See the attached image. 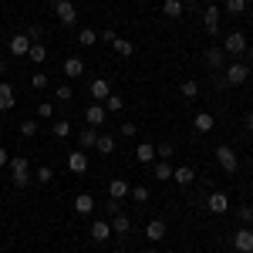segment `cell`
I'll return each mask as SVG.
<instances>
[{
  "label": "cell",
  "mask_w": 253,
  "mask_h": 253,
  "mask_svg": "<svg viewBox=\"0 0 253 253\" xmlns=\"http://www.w3.org/2000/svg\"><path fill=\"white\" fill-rule=\"evenodd\" d=\"M51 10H54V17H58L64 27L78 24V7H75L71 0H51Z\"/></svg>",
  "instance_id": "cell-1"
},
{
  "label": "cell",
  "mask_w": 253,
  "mask_h": 253,
  "mask_svg": "<svg viewBox=\"0 0 253 253\" xmlns=\"http://www.w3.org/2000/svg\"><path fill=\"white\" fill-rule=\"evenodd\" d=\"M247 78H250V68H247L243 61H233V64H226V68H223V81H226L230 88H240Z\"/></svg>",
  "instance_id": "cell-2"
},
{
  "label": "cell",
  "mask_w": 253,
  "mask_h": 253,
  "mask_svg": "<svg viewBox=\"0 0 253 253\" xmlns=\"http://www.w3.org/2000/svg\"><path fill=\"white\" fill-rule=\"evenodd\" d=\"M247 47H250V41H247V34H243V31H230V34H226V41H223V51H226V54H233V58L247 54Z\"/></svg>",
  "instance_id": "cell-3"
},
{
  "label": "cell",
  "mask_w": 253,
  "mask_h": 253,
  "mask_svg": "<svg viewBox=\"0 0 253 253\" xmlns=\"http://www.w3.org/2000/svg\"><path fill=\"white\" fill-rule=\"evenodd\" d=\"M10 172H14V186L24 189L31 182V166H27V156H14L10 159Z\"/></svg>",
  "instance_id": "cell-4"
},
{
  "label": "cell",
  "mask_w": 253,
  "mask_h": 253,
  "mask_svg": "<svg viewBox=\"0 0 253 253\" xmlns=\"http://www.w3.org/2000/svg\"><path fill=\"white\" fill-rule=\"evenodd\" d=\"M216 159H219V166H223L230 175L240 169V159H236V152L230 149V145H216Z\"/></svg>",
  "instance_id": "cell-5"
},
{
  "label": "cell",
  "mask_w": 253,
  "mask_h": 253,
  "mask_svg": "<svg viewBox=\"0 0 253 253\" xmlns=\"http://www.w3.org/2000/svg\"><path fill=\"white\" fill-rule=\"evenodd\" d=\"M233 250L236 253H253V230L250 226H240L233 233Z\"/></svg>",
  "instance_id": "cell-6"
},
{
  "label": "cell",
  "mask_w": 253,
  "mask_h": 253,
  "mask_svg": "<svg viewBox=\"0 0 253 253\" xmlns=\"http://www.w3.org/2000/svg\"><path fill=\"white\" fill-rule=\"evenodd\" d=\"M219 17H223V10L210 3L206 10H203V27H206V34H219Z\"/></svg>",
  "instance_id": "cell-7"
},
{
  "label": "cell",
  "mask_w": 253,
  "mask_h": 253,
  "mask_svg": "<svg viewBox=\"0 0 253 253\" xmlns=\"http://www.w3.org/2000/svg\"><path fill=\"white\" fill-rule=\"evenodd\" d=\"M7 51H10L14 58H27V51H31V38H27V34H14V38L7 41Z\"/></svg>",
  "instance_id": "cell-8"
},
{
  "label": "cell",
  "mask_w": 253,
  "mask_h": 253,
  "mask_svg": "<svg viewBox=\"0 0 253 253\" xmlns=\"http://www.w3.org/2000/svg\"><path fill=\"white\" fill-rule=\"evenodd\" d=\"M68 169H71L75 175H84V172H88V156H84V149L68 152Z\"/></svg>",
  "instance_id": "cell-9"
},
{
  "label": "cell",
  "mask_w": 253,
  "mask_h": 253,
  "mask_svg": "<svg viewBox=\"0 0 253 253\" xmlns=\"http://www.w3.org/2000/svg\"><path fill=\"white\" fill-rule=\"evenodd\" d=\"M112 223H108V219H95V223H91V240H95V243H108V240H112Z\"/></svg>",
  "instance_id": "cell-10"
},
{
  "label": "cell",
  "mask_w": 253,
  "mask_h": 253,
  "mask_svg": "<svg viewBox=\"0 0 253 253\" xmlns=\"http://www.w3.org/2000/svg\"><path fill=\"white\" fill-rule=\"evenodd\" d=\"M213 125H216V115H213V112H196V118H193V128L199 132V135L213 132Z\"/></svg>",
  "instance_id": "cell-11"
},
{
  "label": "cell",
  "mask_w": 253,
  "mask_h": 253,
  "mask_svg": "<svg viewBox=\"0 0 253 253\" xmlns=\"http://www.w3.org/2000/svg\"><path fill=\"white\" fill-rule=\"evenodd\" d=\"M206 206H210V213H216V216H223L226 210H230V199H226V193H210V199H206Z\"/></svg>",
  "instance_id": "cell-12"
},
{
  "label": "cell",
  "mask_w": 253,
  "mask_h": 253,
  "mask_svg": "<svg viewBox=\"0 0 253 253\" xmlns=\"http://www.w3.org/2000/svg\"><path fill=\"white\" fill-rule=\"evenodd\" d=\"M84 118H88V125H91V128H98V125H105V118H108V112H105V105H101V101H95V105H88V112H84Z\"/></svg>",
  "instance_id": "cell-13"
},
{
  "label": "cell",
  "mask_w": 253,
  "mask_h": 253,
  "mask_svg": "<svg viewBox=\"0 0 253 253\" xmlns=\"http://www.w3.org/2000/svg\"><path fill=\"white\" fill-rule=\"evenodd\" d=\"M88 91H91L95 101H105V98L112 95V81H108V78H95L91 84H88Z\"/></svg>",
  "instance_id": "cell-14"
},
{
  "label": "cell",
  "mask_w": 253,
  "mask_h": 253,
  "mask_svg": "<svg viewBox=\"0 0 253 253\" xmlns=\"http://www.w3.org/2000/svg\"><path fill=\"white\" fill-rule=\"evenodd\" d=\"M95 149L101 152V156H112L118 149V138L115 135H108V132H98V142H95Z\"/></svg>",
  "instance_id": "cell-15"
},
{
  "label": "cell",
  "mask_w": 253,
  "mask_h": 253,
  "mask_svg": "<svg viewBox=\"0 0 253 253\" xmlns=\"http://www.w3.org/2000/svg\"><path fill=\"white\" fill-rule=\"evenodd\" d=\"M206 64H210L213 71H223V68H226V51H223V47H210V51H206Z\"/></svg>",
  "instance_id": "cell-16"
},
{
  "label": "cell",
  "mask_w": 253,
  "mask_h": 253,
  "mask_svg": "<svg viewBox=\"0 0 253 253\" xmlns=\"http://www.w3.org/2000/svg\"><path fill=\"white\" fill-rule=\"evenodd\" d=\"M112 233L115 236H128L132 233V219H128L125 213H115L112 216Z\"/></svg>",
  "instance_id": "cell-17"
},
{
  "label": "cell",
  "mask_w": 253,
  "mask_h": 253,
  "mask_svg": "<svg viewBox=\"0 0 253 253\" xmlns=\"http://www.w3.org/2000/svg\"><path fill=\"white\" fill-rule=\"evenodd\" d=\"M162 14L169 20H179L186 14V3H182V0H162Z\"/></svg>",
  "instance_id": "cell-18"
},
{
  "label": "cell",
  "mask_w": 253,
  "mask_h": 253,
  "mask_svg": "<svg viewBox=\"0 0 253 253\" xmlns=\"http://www.w3.org/2000/svg\"><path fill=\"white\" fill-rule=\"evenodd\" d=\"M128 189H132V186H128L125 179H112V182H108V199H118V203H122V199L128 196Z\"/></svg>",
  "instance_id": "cell-19"
},
{
  "label": "cell",
  "mask_w": 253,
  "mask_h": 253,
  "mask_svg": "<svg viewBox=\"0 0 253 253\" xmlns=\"http://www.w3.org/2000/svg\"><path fill=\"white\" fill-rule=\"evenodd\" d=\"M145 240H149V243H159V240H166V223H162V219H152V223L145 226Z\"/></svg>",
  "instance_id": "cell-20"
},
{
  "label": "cell",
  "mask_w": 253,
  "mask_h": 253,
  "mask_svg": "<svg viewBox=\"0 0 253 253\" xmlns=\"http://www.w3.org/2000/svg\"><path fill=\"white\" fill-rule=\"evenodd\" d=\"M95 210V199H91V193H78L75 196V213L78 216H88Z\"/></svg>",
  "instance_id": "cell-21"
},
{
  "label": "cell",
  "mask_w": 253,
  "mask_h": 253,
  "mask_svg": "<svg viewBox=\"0 0 253 253\" xmlns=\"http://www.w3.org/2000/svg\"><path fill=\"white\" fill-rule=\"evenodd\" d=\"M61 71H64V78H81V75H84V61L81 58H68Z\"/></svg>",
  "instance_id": "cell-22"
},
{
  "label": "cell",
  "mask_w": 253,
  "mask_h": 253,
  "mask_svg": "<svg viewBox=\"0 0 253 253\" xmlns=\"http://www.w3.org/2000/svg\"><path fill=\"white\" fill-rule=\"evenodd\" d=\"M17 101H14V88L7 81H0V112H10Z\"/></svg>",
  "instance_id": "cell-23"
},
{
  "label": "cell",
  "mask_w": 253,
  "mask_h": 253,
  "mask_svg": "<svg viewBox=\"0 0 253 253\" xmlns=\"http://www.w3.org/2000/svg\"><path fill=\"white\" fill-rule=\"evenodd\" d=\"M172 179L182 186V189H189V186H193V179H196V172L189 169V166H179V169H172Z\"/></svg>",
  "instance_id": "cell-24"
},
{
  "label": "cell",
  "mask_w": 253,
  "mask_h": 253,
  "mask_svg": "<svg viewBox=\"0 0 253 253\" xmlns=\"http://www.w3.org/2000/svg\"><path fill=\"white\" fill-rule=\"evenodd\" d=\"M95 142H98V128H78V145L81 149H95Z\"/></svg>",
  "instance_id": "cell-25"
},
{
  "label": "cell",
  "mask_w": 253,
  "mask_h": 253,
  "mask_svg": "<svg viewBox=\"0 0 253 253\" xmlns=\"http://www.w3.org/2000/svg\"><path fill=\"white\" fill-rule=\"evenodd\" d=\"M135 159H138V162H145V166H149V162H156V145L142 142V145L135 149Z\"/></svg>",
  "instance_id": "cell-26"
},
{
  "label": "cell",
  "mask_w": 253,
  "mask_h": 253,
  "mask_svg": "<svg viewBox=\"0 0 253 253\" xmlns=\"http://www.w3.org/2000/svg\"><path fill=\"white\" fill-rule=\"evenodd\" d=\"M112 47H115L118 58H132V54H135V44H132V41H125V38H118Z\"/></svg>",
  "instance_id": "cell-27"
},
{
  "label": "cell",
  "mask_w": 253,
  "mask_h": 253,
  "mask_svg": "<svg viewBox=\"0 0 253 253\" xmlns=\"http://www.w3.org/2000/svg\"><path fill=\"white\" fill-rule=\"evenodd\" d=\"M152 175H156V179H162V182H166V179H172V166H169V159H159L156 169H152Z\"/></svg>",
  "instance_id": "cell-28"
},
{
  "label": "cell",
  "mask_w": 253,
  "mask_h": 253,
  "mask_svg": "<svg viewBox=\"0 0 253 253\" xmlns=\"http://www.w3.org/2000/svg\"><path fill=\"white\" fill-rule=\"evenodd\" d=\"M27 58L34 61V64H44V61H47V47H44V44H31V51H27Z\"/></svg>",
  "instance_id": "cell-29"
},
{
  "label": "cell",
  "mask_w": 253,
  "mask_h": 253,
  "mask_svg": "<svg viewBox=\"0 0 253 253\" xmlns=\"http://www.w3.org/2000/svg\"><path fill=\"white\" fill-rule=\"evenodd\" d=\"M179 91H182V98H189V101H193V98L199 95V81L186 78V81H182V84H179Z\"/></svg>",
  "instance_id": "cell-30"
},
{
  "label": "cell",
  "mask_w": 253,
  "mask_h": 253,
  "mask_svg": "<svg viewBox=\"0 0 253 253\" xmlns=\"http://www.w3.org/2000/svg\"><path fill=\"white\" fill-rule=\"evenodd\" d=\"M17 132L24 138H31V135H38V122H34V118H24V122H20L17 125Z\"/></svg>",
  "instance_id": "cell-31"
},
{
  "label": "cell",
  "mask_w": 253,
  "mask_h": 253,
  "mask_svg": "<svg viewBox=\"0 0 253 253\" xmlns=\"http://www.w3.org/2000/svg\"><path fill=\"white\" fill-rule=\"evenodd\" d=\"M101 105H105V112H122V108H125V98H118V95H108L105 101H101Z\"/></svg>",
  "instance_id": "cell-32"
},
{
  "label": "cell",
  "mask_w": 253,
  "mask_h": 253,
  "mask_svg": "<svg viewBox=\"0 0 253 253\" xmlns=\"http://www.w3.org/2000/svg\"><path fill=\"white\" fill-rule=\"evenodd\" d=\"M95 41H98V34L91 31V27H81V31H78V44H84V47H91Z\"/></svg>",
  "instance_id": "cell-33"
},
{
  "label": "cell",
  "mask_w": 253,
  "mask_h": 253,
  "mask_svg": "<svg viewBox=\"0 0 253 253\" xmlns=\"http://www.w3.org/2000/svg\"><path fill=\"white\" fill-rule=\"evenodd\" d=\"M71 132H75V128H71V122H64V118L54 122V135H58V138H68Z\"/></svg>",
  "instance_id": "cell-34"
},
{
  "label": "cell",
  "mask_w": 253,
  "mask_h": 253,
  "mask_svg": "<svg viewBox=\"0 0 253 253\" xmlns=\"http://www.w3.org/2000/svg\"><path fill=\"white\" fill-rule=\"evenodd\" d=\"M236 219H240V226H250L253 223V206H240V210H236Z\"/></svg>",
  "instance_id": "cell-35"
},
{
  "label": "cell",
  "mask_w": 253,
  "mask_h": 253,
  "mask_svg": "<svg viewBox=\"0 0 253 253\" xmlns=\"http://www.w3.org/2000/svg\"><path fill=\"white\" fill-rule=\"evenodd\" d=\"M128 196H132L135 203H149V189H145V186H132V189H128Z\"/></svg>",
  "instance_id": "cell-36"
},
{
  "label": "cell",
  "mask_w": 253,
  "mask_h": 253,
  "mask_svg": "<svg viewBox=\"0 0 253 253\" xmlns=\"http://www.w3.org/2000/svg\"><path fill=\"white\" fill-rule=\"evenodd\" d=\"M226 10H230L233 17H240V14L247 10V0H226Z\"/></svg>",
  "instance_id": "cell-37"
},
{
  "label": "cell",
  "mask_w": 253,
  "mask_h": 253,
  "mask_svg": "<svg viewBox=\"0 0 253 253\" xmlns=\"http://www.w3.org/2000/svg\"><path fill=\"white\" fill-rule=\"evenodd\" d=\"M135 132H138V128H135V122H122V125H118V135H122V138H132Z\"/></svg>",
  "instance_id": "cell-38"
},
{
  "label": "cell",
  "mask_w": 253,
  "mask_h": 253,
  "mask_svg": "<svg viewBox=\"0 0 253 253\" xmlns=\"http://www.w3.org/2000/svg\"><path fill=\"white\" fill-rule=\"evenodd\" d=\"M38 118H54V105H51V101H41L38 105Z\"/></svg>",
  "instance_id": "cell-39"
},
{
  "label": "cell",
  "mask_w": 253,
  "mask_h": 253,
  "mask_svg": "<svg viewBox=\"0 0 253 253\" xmlns=\"http://www.w3.org/2000/svg\"><path fill=\"white\" fill-rule=\"evenodd\" d=\"M71 95H75V91H71L68 84H58V88H54V98H58V101H71Z\"/></svg>",
  "instance_id": "cell-40"
},
{
  "label": "cell",
  "mask_w": 253,
  "mask_h": 253,
  "mask_svg": "<svg viewBox=\"0 0 253 253\" xmlns=\"http://www.w3.org/2000/svg\"><path fill=\"white\" fill-rule=\"evenodd\" d=\"M172 156V142H162V145H156V159H169Z\"/></svg>",
  "instance_id": "cell-41"
},
{
  "label": "cell",
  "mask_w": 253,
  "mask_h": 253,
  "mask_svg": "<svg viewBox=\"0 0 253 253\" xmlns=\"http://www.w3.org/2000/svg\"><path fill=\"white\" fill-rule=\"evenodd\" d=\"M51 179H54V169H51V166H41L38 169V182H51Z\"/></svg>",
  "instance_id": "cell-42"
},
{
  "label": "cell",
  "mask_w": 253,
  "mask_h": 253,
  "mask_svg": "<svg viewBox=\"0 0 253 253\" xmlns=\"http://www.w3.org/2000/svg\"><path fill=\"white\" fill-rule=\"evenodd\" d=\"M31 84H34V88L41 91V88H47V84H51V78H47V75H41V71H38V75L31 78Z\"/></svg>",
  "instance_id": "cell-43"
},
{
  "label": "cell",
  "mask_w": 253,
  "mask_h": 253,
  "mask_svg": "<svg viewBox=\"0 0 253 253\" xmlns=\"http://www.w3.org/2000/svg\"><path fill=\"white\" fill-rule=\"evenodd\" d=\"M101 41H105V44H115V41H118V31H115V27H105V31H101Z\"/></svg>",
  "instance_id": "cell-44"
},
{
  "label": "cell",
  "mask_w": 253,
  "mask_h": 253,
  "mask_svg": "<svg viewBox=\"0 0 253 253\" xmlns=\"http://www.w3.org/2000/svg\"><path fill=\"white\" fill-rule=\"evenodd\" d=\"M27 38H31V44H38V41H41V27H38V24L27 27Z\"/></svg>",
  "instance_id": "cell-45"
},
{
  "label": "cell",
  "mask_w": 253,
  "mask_h": 253,
  "mask_svg": "<svg viewBox=\"0 0 253 253\" xmlns=\"http://www.w3.org/2000/svg\"><path fill=\"white\" fill-rule=\"evenodd\" d=\"M115 213H122V203L118 199H108V216H115Z\"/></svg>",
  "instance_id": "cell-46"
},
{
  "label": "cell",
  "mask_w": 253,
  "mask_h": 253,
  "mask_svg": "<svg viewBox=\"0 0 253 253\" xmlns=\"http://www.w3.org/2000/svg\"><path fill=\"white\" fill-rule=\"evenodd\" d=\"M243 128L253 135V112H247V115H243Z\"/></svg>",
  "instance_id": "cell-47"
},
{
  "label": "cell",
  "mask_w": 253,
  "mask_h": 253,
  "mask_svg": "<svg viewBox=\"0 0 253 253\" xmlns=\"http://www.w3.org/2000/svg\"><path fill=\"white\" fill-rule=\"evenodd\" d=\"M7 156H10V152H7V149H0V169H3V166L10 162V159H7Z\"/></svg>",
  "instance_id": "cell-48"
},
{
  "label": "cell",
  "mask_w": 253,
  "mask_h": 253,
  "mask_svg": "<svg viewBox=\"0 0 253 253\" xmlns=\"http://www.w3.org/2000/svg\"><path fill=\"white\" fill-rule=\"evenodd\" d=\"M3 71H7V61H3V58H0V75H3Z\"/></svg>",
  "instance_id": "cell-49"
},
{
  "label": "cell",
  "mask_w": 253,
  "mask_h": 253,
  "mask_svg": "<svg viewBox=\"0 0 253 253\" xmlns=\"http://www.w3.org/2000/svg\"><path fill=\"white\" fill-rule=\"evenodd\" d=\"M247 54H250V64H253V47H247Z\"/></svg>",
  "instance_id": "cell-50"
},
{
  "label": "cell",
  "mask_w": 253,
  "mask_h": 253,
  "mask_svg": "<svg viewBox=\"0 0 253 253\" xmlns=\"http://www.w3.org/2000/svg\"><path fill=\"white\" fill-rule=\"evenodd\" d=\"M112 253H125V250H122V247H118V250H112Z\"/></svg>",
  "instance_id": "cell-51"
},
{
  "label": "cell",
  "mask_w": 253,
  "mask_h": 253,
  "mask_svg": "<svg viewBox=\"0 0 253 253\" xmlns=\"http://www.w3.org/2000/svg\"><path fill=\"white\" fill-rule=\"evenodd\" d=\"M145 253H156V250H145Z\"/></svg>",
  "instance_id": "cell-52"
},
{
  "label": "cell",
  "mask_w": 253,
  "mask_h": 253,
  "mask_svg": "<svg viewBox=\"0 0 253 253\" xmlns=\"http://www.w3.org/2000/svg\"><path fill=\"white\" fill-rule=\"evenodd\" d=\"M189 3H193V0H189Z\"/></svg>",
  "instance_id": "cell-53"
}]
</instances>
